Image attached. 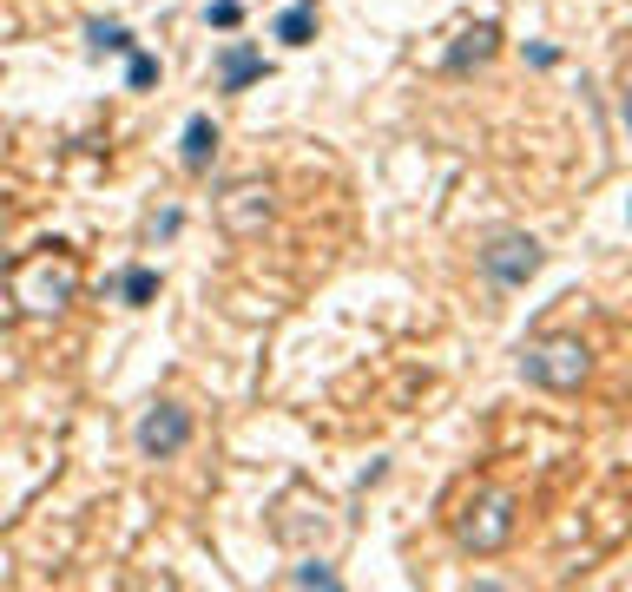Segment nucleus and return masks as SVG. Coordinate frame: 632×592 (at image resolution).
I'll return each instance as SVG.
<instances>
[{
  "instance_id": "3",
  "label": "nucleus",
  "mask_w": 632,
  "mask_h": 592,
  "mask_svg": "<svg viewBox=\"0 0 632 592\" xmlns=\"http://www.w3.org/2000/svg\"><path fill=\"white\" fill-rule=\"evenodd\" d=\"M185 441H191V415L178 402L145 408V421H139V454L145 461H172V454H185Z\"/></svg>"
},
{
  "instance_id": "10",
  "label": "nucleus",
  "mask_w": 632,
  "mask_h": 592,
  "mask_svg": "<svg viewBox=\"0 0 632 592\" xmlns=\"http://www.w3.org/2000/svg\"><path fill=\"white\" fill-rule=\"evenodd\" d=\"M119 296H126L132 310H145V303L158 296V270H152V264H132L126 277H119Z\"/></svg>"
},
{
  "instance_id": "2",
  "label": "nucleus",
  "mask_w": 632,
  "mask_h": 592,
  "mask_svg": "<svg viewBox=\"0 0 632 592\" xmlns=\"http://www.w3.org/2000/svg\"><path fill=\"white\" fill-rule=\"evenodd\" d=\"M586 369H593V362H586V343L580 336H540V343H527L521 349V375L527 382H540V389H580L586 382Z\"/></svg>"
},
{
  "instance_id": "9",
  "label": "nucleus",
  "mask_w": 632,
  "mask_h": 592,
  "mask_svg": "<svg viewBox=\"0 0 632 592\" xmlns=\"http://www.w3.org/2000/svg\"><path fill=\"white\" fill-rule=\"evenodd\" d=\"M270 33H277L284 47H310V40H316V0H290Z\"/></svg>"
},
{
  "instance_id": "8",
  "label": "nucleus",
  "mask_w": 632,
  "mask_h": 592,
  "mask_svg": "<svg viewBox=\"0 0 632 592\" xmlns=\"http://www.w3.org/2000/svg\"><path fill=\"white\" fill-rule=\"evenodd\" d=\"M66 296H73V270H53V264H40V270H33V283H27V303H33V310H60V303H66Z\"/></svg>"
},
{
  "instance_id": "4",
  "label": "nucleus",
  "mask_w": 632,
  "mask_h": 592,
  "mask_svg": "<svg viewBox=\"0 0 632 592\" xmlns=\"http://www.w3.org/2000/svg\"><path fill=\"white\" fill-rule=\"evenodd\" d=\"M481 270H488L494 283H507V290H514V283H527L540 270V244L527 231H507V237H494L488 250H481Z\"/></svg>"
},
{
  "instance_id": "13",
  "label": "nucleus",
  "mask_w": 632,
  "mask_h": 592,
  "mask_svg": "<svg viewBox=\"0 0 632 592\" xmlns=\"http://www.w3.org/2000/svg\"><path fill=\"white\" fill-rule=\"evenodd\" d=\"M126 79H132V93H145V86H158V60H152V53H132Z\"/></svg>"
},
{
  "instance_id": "6",
  "label": "nucleus",
  "mask_w": 632,
  "mask_h": 592,
  "mask_svg": "<svg viewBox=\"0 0 632 592\" xmlns=\"http://www.w3.org/2000/svg\"><path fill=\"white\" fill-rule=\"evenodd\" d=\"M264 211H270L264 185H231V191H224V224H231V231H244V237L264 231Z\"/></svg>"
},
{
  "instance_id": "16",
  "label": "nucleus",
  "mask_w": 632,
  "mask_h": 592,
  "mask_svg": "<svg viewBox=\"0 0 632 592\" xmlns=\"http://www.w3.org/2000/svg\"><path fill=\"white\" fill-rule=\"evenodd\" d=\"M619 119H626V125H632V86H626V99H619Z\"/></svg>"
},
{
  "instance_id": "15",
  "label": "nucleus",
  "mask_w": 632,
  "mask_h": 592,
  "mask_svg": "<svg viewBox=\"0 0 632 592\" xmlns=\"http://www.w3.org/2000/svg\"><path fill=\"white\" fill-rule=\"evenodd\" d=\"M205 20H211V27H237V20H244V0H211Z\"/></svg>"
},
{
  "instance_id": "7",
  "label": "nucleus",
  "mask_w": 632,
  "mask_h": 592,
  "mask_svg": "<svg viewBox=\"0 0 632 592\" xmlns=\"http://www.w3.org/2000/svg\"><path fill=\"white\" fill-rule=\"evenodd\" d=\"M211 152H218V125L205 119V112H191L185 119V145H178V158H185V172H205Z\"/></svg>"
},
{
  "instance_id": "1",
  "label": "nucleus",
  "mask_w": 632,
  "mask_h": 592,
  "mask_svg": "<svg viewBox=\"0 0 632 592\" xmlns=\"http://www.w3.org/2000/svg\"><path fill=\"white\" fill-rule=\"evenodd\" d=\"M455 540L468 553H501L514 540V494L507 487H474L455 507Z\"/></svg>"
},
{
  "instance_id": "14",
  "label": "nucleus",
  "mask_w": 632,
  "mask_h": 592,
  "mask_svg": "<svg viewBox=\"0 0 632 592\" xmlns=\"http://www.w3.org/2000/svg\"><path fill=\"white\" fill-rule=\"evenodd\" d=\"M290 579H297V586H323V592L336 586V573H330V566H323V560H303V566H297V573H290Z\"/></svg>"
},
{
  "instance_id": "12",
  "label": "nucleus",
  "mask_w": 632,
  "mask_h": 592,
  "mask_svg": "<svg viewBox=\"0 0 632 592\" xmlns=\"http://www.w3.org/2000/svg\"><path fill=\"white\" fill-rule=\"evenodd\" d=\"M488 53H494V27H474V33H461V47L448 53V66H455V73H461V66L488 60Z\"/></svg>"
},
{
  "instance_id": "11",
  "label": "nucleus",
  "mask_w": 632,
  "mask_h": 592,
  "mask_svg": "<svg viewBox=\"0 0 632 592\" xmlns=\"http://www.w3.org/2000/svg\"><path fill=\"white\" fill-rule=\"evenodd\" d=\"M86 47L93 53H132V33L119 27V20H93V27H86Z\"/></svg>"
},
{
  "instance_id": "5",
  "label": "nucleus",
  "mask_w": 632,
  "mask_h": 592,
  "mask_svg": "<svg viewBox=\"0 0 632 592\" xmlns=\"http://www.w3.org/2000/svg\"><path fill=\"white\" fill-rule=\"evenodd\" d=\"M270 66H264V53L257 47H244V40H231L224 47V60H218V93H244L251 79H264Z\"/></svg>"
}]
</instances>
